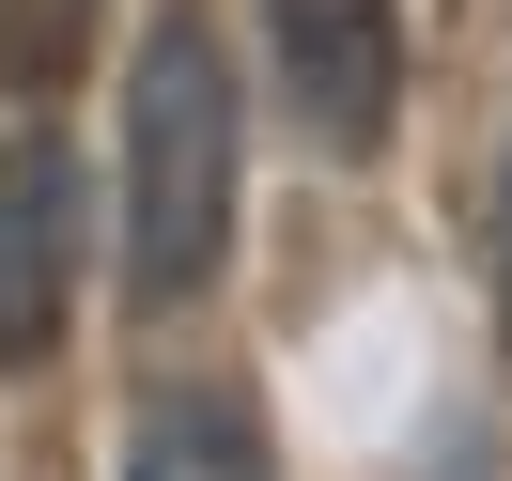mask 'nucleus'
Wrapping results in <instances>:
<instances>
[{
  "mask_svg": "<svg viewBox=\"0 0 512 481\" xmlns=\"http://www.w3.org/2000/svg\"><path fill=\"white\" fill-rule=\"evenodd\" d=\"M218 249H233V63H218V16L171 0L125 78V295L187 311Z\"/></svg>",
  "mask_w": 512,
  "mask_h": 481,
  "instance_id": "f257e3e1",
  "label": "nucleus"
},
{
  "mask_svg": "<svg viewBox=\"0 0 512 481\" xmlns=\"http://www.w3.org/2000/svg\"><path fill=\"white\" fill-rule=\"evenodd\" d=\"M63 280H78V156L47 140V94L0 78V373L63 342Z\"/></svg>",
  "mask_w": 512,
  "mask_h": 481,
  "instance_id": "f03ea898",
  "label": "nucleus"
},
{
  "mask_svg": "<svg viewBox=\"0 0 512 481\" xmlns=\"http://www.w3.org/2000/svg\"><path fill=\"white\" fill-rule=\"evenodd\" d=\"M280 16V78L295 125L326 156H388V109H404V0H264Z\"/></svg>",
  "mask_w": 512,
  "mask_h": 481,
  "instance_id": "7ed1b4c3",
  "label": "nucleus"
},
{
  "mask_svg": "<svg viewBox=\"0 0 512 481\" xmlns=\"http://www.w3.org/2000/svg\"><path fill=\"white\" fill-rule=\"evenodd\" d=\"M125 481H280V466H264V419L233 404V388H156Z\"/></svg>",
  "mask_w": 512,
  "mask_h": 481,
  "instance_id": "20e7f679",
  "label": "nucleus"
},
{
  "mask_svg": "<svg viewBox=\"0 0 512 481\" xmlns=\"http://www.w3.org/2000/svg\"><path fill=\"white\" fill-rule=\"evenodd\" d=\"M78 47H94V0H0V78L16 94H63Z\"/></svg>",
  "mask_w": 512,
  "mask_h": 481,
  "instance_id": "39448f33",
  "label": "nucleus"
},
{
  "mask_svg": "<svg viewBox=\"0 0 512 481\" xmlns=\"http://www.w3.org/2000/svg\"><path fill=\"white\" fill-rule=\"evenodd\" d=\"M481 280H497V342H512V140H497V202H481Z\"/></svg>",
  "mask_w": 512,
  "mask_h": 481,
  "instance_id": "423d86ee",
  "label": "nucleus"
}]
</instances>
